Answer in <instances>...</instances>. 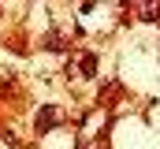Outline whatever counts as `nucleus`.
I'll use <instances>...</instances> for the list:
<instances>
[{
	"label": "nucleus",
	"mask_w": 160,
	"mask_h": 149,
	"mask_svg": "<svg viewBox=\"0 0 160 149\" xmlns=\"http://www.w3.org/2000/svg\"><path fill=\"white\" fill-rule=\"evenodd\" d=\"M52 123H56V112H52V108H45V116H38V131H48Z\"/></svg>",
	"instance_id": "1"
},
{
	"label": "nucleus",
	"mask_w": 160,
	"mask_h": 149,
	"mask_svg": "<svg viewBox=\"0 0 160 149\" xmlns=\"http://www.w3.org/2000/svg\"><path fill=\"white\" fill-rule=\"evenodd\" d=\"M82 71H86V74H93V71H97V64H93V56H86V60H82Z\"/></svg>",
	"instance_id": "2"
}]
</instances>
